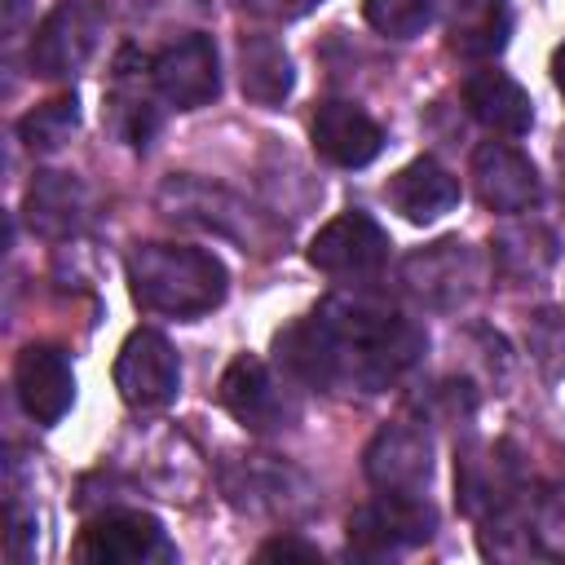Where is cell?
Here are the masks:
<instances>
[{
	"instance_id": "7a4b0ae2",
	"label": "cell",
	"mask_w": 565,
	"mask_h": 565,
	"mask_svg": "<svg viewBox=\"0 0 565 565\" xmlns=\"http://www.w3.org/2000/svg\"><path fill=\"white\" fill-rule=\"evenodd\" d=\"M128 287H132V300L141 309H150V313L203 318L225 300L230 274L203 247H190V243H141L128 256Z\"/></svg>"
},
{
	"instance_id": "44dd1931",
	"label": "cell",
	"mask_w": 565,
	"mask_h": 565,
	"mask_svg": "<svg viewBox=\"0 0 565 565\" xmlns=\"http://www.w3.org/2000/svg\"><path fill=\"white\" fill-rule=\"evenodd\" d=\"M494 265L508 274V278H539L552 256H556V238L543 230V225H508L494 234Z\"/></svg>"
},
{
	"instance_id": "7402d4cb",
	"label": "cell",
	"mask_w": 565,
	"mask_h": 565,
	"mask_svg": "<svg viewBox=\"0 0 565 565\" xmlns=\"http://www.w3.org/2000/svg\"><path fill=\"white\" fill-rule=\"evenodd\" d=\"M362 13L366 22L388 35V40H415L424 35L437 13H441V0H362Z\"/></svg>"
},
{
	"instance_id": "cb8c5ba5",
	"label": "cell",
	"mask_w": 565,
	"mask_h": 565,
	"mask_svg": "<svg viewBox=\"0 0 565 565\" xmlns=\"http://www.w3.org/2000/svg\"><path fill=\"white\" fill-rule=\"evenodd\" d=\"M530 530H534V539L543 543V552L565 556V490H547V494L534 503Z\"/></svg>"
},
{
	"instance_id": "3957f363",
	"label": "cell",
	"mask_w": 565,
	"mask_h": 565,
	"mask_svg": "<svg viewBox=\"0 0 565 565\" xmlns=\"http://www.w3.org/2000/svg\"><path fill=\"white\" fill-rule=\"evenodd\" d=\"M437 530V512L424 494H384L362 503L349 516V556L362 561H384L402 556L419 543H428Z\"/></svg>"
},
{
	"instance_id": "5bb4252c",
	"label": "cell",
	"mask_w": 565,
	"mask_h": 565,
	"mask_svg": "<svg viewBox=\"0 0 565 565\" xmlns=\"http://www.w3.org/2000/svg\"><path fill=\"white\" fill-rule=\"evenodd\" d=\"M313 150L335 168H366L384 150V128L353 102H322L313 110Z\"/></svg>"
},
{
	"instance_id": "484cf974",
	"label": "cell",
	"mask_w": 565,
	"mask_h": 565,
	"mask_svg": "<svg viewBox=\"0 0 565 565\" xmlns=\"http://www.w3.org/2000/svg\"><path fill=\"white\" fill-rule=\"evenodd\" d=\"M243 9H252V13H260V18H282V22H291V18H305L313 4H322V0H238Z\"/></svg>"
},
{
	"instance_id": "30bf717a",
	"label": "cell",
	"mask_w": 565,
	"mask_h": 565,
	"mask_svg": "<svg viewBox=\"0 0 565 565\" xmlns=\"http://www.w3.org/2000/svg\"><path fill=\"white\" fill-rule=\"evenodd\" d=\"M433 477V441L419 424H384L366 446V481L384 494H424Z\"/></svg>"
},
{
	"instance_id": "ffe728a7",
	"label": "cell",
	"mask_w": 565,
	"mask_h": 565,
	"mask_svg": "<svg viewBox=\"0 0 565 565\" xmlns=\"http://www.w3.org/2000/svg\"><path fill=\"white\" fill-rule=\"evenodd\" d=\"M238 84L256 106H278L296 84L287 49L274 35H243V44H238Z\"/></svg>"
},
{
	"instance_id": "d4e9b609",
	"label": "cell",
	"mask_w": 565,
	"mask_h": 565,
	"mask_svg": "<svg viewBox=\"0 0 565 565\" xmlns=\"http://www.w3.org/2000/svg\"><path fill=\"white\" fill-rule=\"evenodd\" d=\"M256 556H260V561H322V552H318L313 543L291 539V534H278V539L260 543V552H256Z\"/></svg>"
},
{
	"instance_id": "7c38bea8",
	"label": "cell",
	"mask_w": 565,
	"mask_h": 565,
	"mask_svg": "<svg viewBox=\"0 0 565 565\" xmlns=\"http://www.w3.org/2000/svg\"><path fill=\"white\" fill-rule=\"evenodd\" d=\"M13 388L35 424H57L75 402V371L57 344H26L13 362Z\"/></svg>"
},
{
	"instance_id": "9a60e30c",
	"label": "cell",
	"mask_w": 565,
	"mask_h": 565,
	"mask_svg": "<svg viewBox=\"0 0 565 565\" xmlns=\"http://www.w3.org/2000/svg\"><path fill=\"white\" fill-rule=\"evenodd\" d=\"M22 216H26L31 234H40V238H71L88 225L93 199H88L84 181L71 172H35Z\"/></svg>"
},
{
	"instance_id": "9c48e42d",
	"label": "cell",
	"mask_w": 565,
	"mask_h": 565,
	"mask_svg": "<svg viewBox=\"0 0 565 565\" xmlns=\"http://www.w3.org/2000/svg\"><path fill=\"white\" fill-rule=\"evenodd\" d=\"M150 79L159 88V97L177 110H199L221 93V62H216V44L207 35H181L177 44H168L154 62H150Z\"/></svg>"
},
{
	"instance_id": "6da1fadb",
	"label": "cell",
	"mask_w": 565,
	"mask_h": 565,
	"mask_svg": "<svg viewBox=\"0 0 565 565\" xmlns=\"http://www.w3.org/2000/svg\"><path fill=\"white\" fill-rule=\"evenodd\" d=\"M428 335L388 300L366 291L327 296L309 318L282 327L274 335L278 366L313 388H362L380 393L397 375H406Z\"/></svg>"
},
{
	"instance_id": "ba28073f",
	"label": "cell",
	"mask_w": 565,
	"mask_h": 565,
	"mask_svg": "<svg viewBox=\"0 0 565 565\" xmlns=\"http://www.w3.org/2000/svg\"><path fill=\"white\" fill-rule=\"evenodd\" d=\"M79 556L93 565H150L172 561L177 547L150 512H106L79 534Z\"/></svg>"
},
{
	"instance_id": "8fae6325",
	"label": "cell",
	"mask_w": 565,
	"mask_h": 565,
	"mask_svg": "<svg viewBox=\"0 0 565 565\" xmlns=\"http://www.w3.org/2000/svg\"><path fill=\"white\" fill-rule=\"evenodd\" d=\"M472 190L481 199V207L490 212H530L543 199V181L534 172V163L508 146V141H481L472 154Z\"/></svg>"
},
{
	"instance_id": "8992f818",
	"label": "cell",
	"mask_w": 565,
	"mask_h": 565,
	"mask_svg": "<svg viewBox=\"0 0 565 565\" xmlns=\"http://www.w3.org/2000/svg\"><path fill=\"white\" fill-rule=\"evenodd\" d=\"M388 260V234L366 212H340L309 243V265L331 278H375Z\"/></svg>"
},
{
	"instance_id": "4316f807",
	"label": "cell",
	"mask_w": 565,
	"mask_h": 565,
	"mask_svg": "<svg viewBox=\"0 0 565 565\" xmlns=\"http://www.w3.org/2000/svg\"><path fill=\"white\" fill-rule=\"evenodd\" d=\"M552 79H556V88L565 93V44L552 53Z\"/></svg>"
},
{
	"instance_id": "2e32d148",
	"label": "cell",
	"mask_w": 565,
	"mask_h": 565,
	"mask_svg": "<svg viewBox=\"0 0 565 565\" xmlns=\"http://www.w3.org/2000/svg\"><path fill=\"white\" fill-rule=\"evenodd\" d=\"M455 486H459V503L468 516H494L503 508H512L516 499V463L508 459V446L481 450L468 446L455 459Z\"/></svg>"
},
{
	"instance_id": "4fadbf2b",
	"label": "cell",
	"mask_w": 565,
	"mask_h": 565,
	"mask_svg": "<svg viewBox=\"0 0 565 565\" xmlns=\"http://www.w3.org/2000/svg\"><path fill=\"white\" fill-rule=\"evenodd\" d=\"M97 49V13L84 4H57L31 35V71L62 79L75 75Z\"/></svg>"
},
{
	"instance_id": "5b68a950",
	"label": "cell",
	"mask_w": 565,
	"mask_h": 565,
	"mask_svg": "<svg viewBox=\"0 0 565 565\" xmlns=\"http://www.w3.org/2000/svg\"><path fill=\"white\" fill-rule=\"evenodd\" d=\"M402 282L433 309L463 305L481 282V260L463 238H437L402 260Z\"/></svg>"
},
{
	"instance_id": "e0dca14e",
	"label": "cell",
	"mask_w": 565,
	"mask_h": 565,
	"mask_svg": "<svg viewBox=\"0 0 565 565\" xmlns=\"http://www.w3.org/2000/svg\"><path fill=\"white\" fill-rule=\"evenodd\" d=\"M463 106L499 137H521L534 124V102L508 71H472L463 79Z\"/></svg>"
},
{
	"instance_id": "d6986e66",
	"label": "cell",
	"mask_w": 565,
	"mask_h": 565,
	"mask_svg": "<svg viewBox=\"0 0 565 565\" xmlns=\"http://www.w3.org/2000/svg\"><path fill=\"white\" fill-rule=\"evenodd\" d=\"M450 49L468 62L494 57L508 49L512 35V4L508 0H455L450 9Z\"/></svg>"
},
{
	"instance_id": "52a82bcc",
	"label": "cell",
	"mask_w": 565,
	"mask_h": 565,
	"mask_svg": "<svg viewBox=\"0 0 565 565\" xmlns=\"http://www.w3.org/2000/svg\"><path fill=\"white\" fill-rule=\"evenodd\" d=\"M115 388L128 406H168L181 388L177 349L159 331H132L115 358Z\"/></svg>"
},
{
	"instance_id": "277c9868",
	"label": "cell",
	"mask_w": 565,
	"mask_h": 565,
	"mask_svg": "<svg viewBox=\"0 0 565 565\" xmlns=\"http://www.w3.org/2000/svg\"><path fill=\"white\" fill-rule=\"evenodd\" d=\"M221 406L252 433H278L300 419V397L291 388V375H274L260 358L238 353L216 388Z\"/></svg>"
},
{
	"instance_id": "603a6c76",
	"label": "cell",
	"mask_w": 565,
	"mask_h": 565,
	"mask_svg": "<svg viewBox=\"0 0 565 565\" xmlns=\"http://www.w3.org/2000/svg\"><path fill=\"white\" fill-rule=\"evenodd\" d=\"M79 124V106L75 97H53L44 106H35L31 115H22L18 124V137L31 146V150H57Z\"/></svg>"
},
{
	"instance_id": "ac0fdd59",
	"label": "cell",
	"mask_w": 565,
	"mask_h": 565,
	"mask_svg": "<svg viewBox=\"0 0 565 565\" xmlns=\"http://www.w3.org/2000/svg\"><path fill=\"white\" fill-rule=\"evenodd\" d=\"M388 203L411 221V225H428L437 216H446L459 203V181L437 163V159H411L388 185H384Z\"/></svg>"
}]
</instances>
